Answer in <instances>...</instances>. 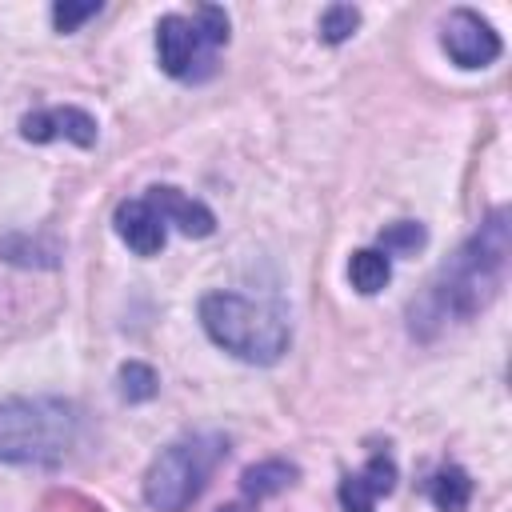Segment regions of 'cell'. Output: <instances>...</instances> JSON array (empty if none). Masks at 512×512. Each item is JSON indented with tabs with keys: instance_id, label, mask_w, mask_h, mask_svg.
I'll return each mask as SVG.
<instances>
[{
	"instance_id": "obj_1",
	"label": "cell",
	"mask_w": 512,
	"mask_h": 512,
	"mask_svg": "<svg viewBox=\"0 0 512 512\" xmlns=\"http://www.w3.org/2000/svg\"><path fill=\"white\" fill-rule=\"evenodd\" d=\"M508 256H512V228H508V212L496 208L436 272L424 300L412 304V332L428 336L432 328L460 324L484 312L508 280Z\"/></svg>"
},
{
	"instance_id": "obj_2",
	"label": "cell",
	"mask_w": 512,
	"mask_h": 512,
	"mask_svg": "<svg viewBox=\"0 0 512 512\" xmlns=\"http://www.w3.org/2000/svg\"><path fill=\"white\" fill-rule=\"evenodd\" d=\"M200 324L244 364H276L292 344L288 312L272 300H252L240 292H208L200 300Z\"/></svg>"
},
{
	"instance_id": "obj_3",
	"label": "cell",
	"mask_w": 512,
	"mask_h": 512,
	"mask_svg": "<svg viewBox=\"0 0 512 512\" xmlns=\"http://www.w3.org/2000/svg\"><path fill=\"white\" fill-rule=\"evenodd\" d=\"M80 436V412L68 400H0V464H60Z\"/></svg>"
},
{
	"instance_id": "obj_4",
	"label": "cell",
	"mask_w": 512,
	"mask_h": 512,
	"mask_svg": "<svg viewBox=\"0 0 512 512\" xmlns=\"http://www.w3.org/2000/svg\"><path fill=\"white\" fill-rule=\"evenodd\" d=\"M228 440L220 432H196L168 444L144 472V500L156 512H184L200 500L212 472L224 464Z\"/></svg>"
},
{
	"instance_id": "obj_5",
	"label": "cell",
	"mask_w": 512,
	"mask_h": 512,
	"mask_svg": "<svg viewBox=\"0 0 512 512\" xmlns=\"http://www.w3.org/2000/svg\"><path fill=\"white\" fill-rule=\"evenodd\" d=\"M228 44V12L216 4H200L192 16L168 12L156 24V56L160 68L180 84H200L216 72V56Z\"/></svg>"
},
{
	"instance_id": "obj_6",
	"label": "cell",
	"mask_w": 512,
	"mask_h": 512,
	"mask_svg": "<svg viewBox=\"0 0 512 512\" xmlns=\"http://www.w3.org/2000/svg\"><path fill=\"white\" fill-rule=\"evenodd\" d=\"M440 48L456 68H488L500 56V36L480 12L456 8L440 28Z\"/></svg>"
},
{
	"instance_id": "obj_7",
	"label": "cell",
	"mask_w": 512,
	"mask_h": 512,
	"mask_svg": "<svg viewBox=\"0 0 512 512\" xmlns=\"http://www.w3.org/2000/svg\"><path fill=\"white\" fill-rule=\"evenodd\" d=\"M20 136L32 140V144H52V140H68V144H80V148H92L96 144V116L76 108V104H56V108H40V112H28L20 120Z\"/></svg>"
},
{
	"instance_id": "obj_8",
	"label": "cell",
	"mask_w": 512,
	"mask_h": 512,
	"mask_svg": "<svg viewBox=\"0 0 512 512\" xmlns=\"http://www.w3.org/2000/svg\"><path fill=\"white\" fill-rule=\"evenodd\" d=\"M112 224H116V236L136 256H156L164 248V240H168V224H164V216H160V208L152 204L148 192L144 196H132V200H120Z\"/></svg>"
},
{
	"instance_id": "obj_9",
	"label": "cell",
	"mask_w": 512,
	"mask_h": 512,
	"mask_svg": "<svg viewBox=\"0 0 512 512\" xmlns=\"http://www.w3.org/2000/svg\"><path fill=\"white\" fill-rule=\"evenodd\" d=\"M396 488V464L388 452L368 456V464L340 480V508L344 512H376V504Z\"/></svg>"
},
{
	"instance_id": "obj_10",
	"label": "cell",
	"mask_w": 512,
	"mask_h": 512,
	"mask_svg": "<svg viewBox=\"0 0 512 512\" xmlns=\"http://www.w3.org/2000/svg\"><path fill=\"white\" fill-rule=\"evenodd\" d=\"M148 196H152V204L160 208L164 224H176L184 236H212V232H216L212 208H204V204L192 200L188 192H180V188H172V184H156V188H148Z\"/></svg>"
},
{
	"instance_id": "obj_11",
	"label": "cell",
	"mask_w": 512,
	"mask_h": 512,
	"mask_svg": "<svg viewBox=\"0 0 512 512\" xmlns=\"http://www.w3.org/2000/svg\"><path fill=\"white\" fill-rule=\"evenodd\" d=\"M292 480H296V464H288V460H260V464L244 468V476H240L244 504L252 508V504H260V500L284 492Z\"/></svg>"
},
{
	"instance_id": "obj_12",
	"label": "cell",
	"mask_w": 512,
	"mask_h": 512,
	"mask_svg": "<svg viewBox=\"0 0 512 512\" xmlns=\"http://www.w3.org/2000/svg\"><path fill=\"white\" fill-rule=\"evenodd\" d=\"M424 492H428V500H432L440 512H464L468 500H472V480H468L464 468L448 464V468H440V472L428 476Z\"/></svg>"
},
{
	"instance_id": "obj_13",
	"label": "cell",
	"mask_w": 512,
	"mask_h": 512,
	"mask_svg": "<svg viewBox=\"0 0 512 512\" xmlns=\"http://www.w3.org/2000/svg\"><path fill=\"white\" fill-rule=\"evenodd\" d=\"M348 280H352V288H356L360 296H376V292L392 280V256L380 252V248H360V252H352V260H348Z\"/></svg>"
},
{
	"instance_id": "obj_14",
	"label": "cell",
	"mask_w": 512,
	"mask_h": 512,
	"mask_svg": "<svg viewBox=\"0 0 512 512\" xmlns=\"http://www.w3.org/2000/svg\"><path fill=\"white\" fill-rule=\"evenodd\" d=\"M156 388H160V380H156V372H152L148 364H140V360H128V364L120 368V396H124L128 404L152 400V396H156Z\"/></svg>"
},
{
	"instance_id": "obj_15",
	"label": "cell",
	"mask_w": 512,
	"mask_h": 512,
	"mask_svg": "<svg viewBox=\"0 0 512 512\" xmlns=\"http://www.w3.org/2000/svg\"><path fill=\"white\" fill-rule=\"evenodd\" d=\"M356 24H360V8H352V4H332V8H324V16H320V36H324L328 44H340V40H348V36L356 32Z\"/></svg>"
},
{
	"instance_id": "obj_16",
	"label": "cell",
	"mask_w": 512,
	"mask_h": 512,
	"mask_svg": "<svg viewBox=\"0 0 512 512\" xmlns=\"http://www.w3.org/2000/svg\"><path fill=\"white\" fill-rule=\"evenodd\" d=\"M424 244V228L420 224H412V220H400V224H392V228H384L380 232V252H416Z\"/></svg>"
},
{
	"instance_id": "obj_17",
	"label": "cell",
	"mask_w": 512,
	"mask_h": 512,
	"mask_svg": "<svg viewBox=\"0 0 512 512\" xmlns=\"http://www.w3.org/2000/svg\"><path fill=\"white\" fill-rule=\"evenodd\" d=\"M96 12H100V4H68V0H64V4L52 8V20H56L60 32H76V28H80L88 16H96Z\"/></svg>"
},
{
	"instance_id": "obj_18",
	"label": "cell",
	"mask_w": 512,
	"mask_h": 512,
	"mask_svg": "<svg viewBox=\"0 0 512 512\" xmlns=\"http://www.w3.org/2000/svg\"><path fill=\"white\" fill-rule=\"evenodd\" d=\"M216 512H248V504H244V500H236V504H228V508H216Z\"/></svg>"
}]
</instances>
